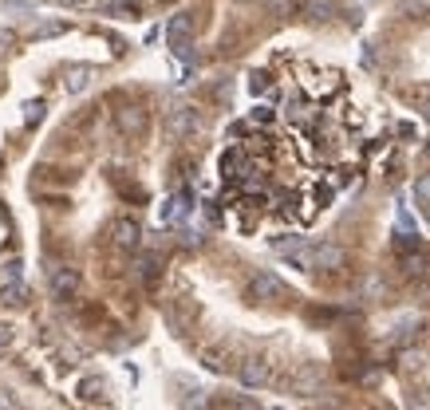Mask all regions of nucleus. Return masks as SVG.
Returning a JSON list of instances; mask_svg holds the SVG:
<instances>
[{"label":"nucleus","mask_w":430,"mask_h":410,"mask_svg":"<svg viewBox=\"0 0 430 410\" xmlns=\"http://www.w3.org/2000/svg\"><path fill=\"white\" fill-rule=\"evenodd\" d=\"M190 202H194V193H190V190H182V193H174V197H166V202H162V209H158L162 225H178V221H182L185 213L194 209Z\"/></svg>","instance_id":"1"},{"label":"nucleus","mask_w":430,"mask_h":410,"mask_svg":"<svg viewBox=\"0 0 430 410\" xmlns=\"http://www.w3.org/2000/svg\"><path fill=\"white\" fill-rule=\"evenodd\" d=\"M249 288H253V296H257V300H284V292H288V288H284V280L276 277V272H257Z\"/></svg>","instance_id":"2"},{"label":"nucleus","mask_w":430,"mask_h":410,"mask_svg":"<svg viewBox=\"0 0 430 410\" xmlns=\"http://www.w3.org/2000/svg\"><path fill=\"white\" fill-rule=\"evenodd\" d=\"M197 126H201V119H197V110H194V107H178V110H170V119H166V131H170V138L194 134Z\"/></svg>","instance_id":"3"},{"label":"nucleus","mask_w":430,"mask_h":410,"mask_svg":"<svg viewBox=\"0 0 430 410\" xmlns=\"http://www.w3.org/2000/svg\"><path fill=\"white\" fill-rule=\"evenodd\" d=\"M87 8H95L103 16H115V20H135L138 16L135 0H87Z\"/></svg>","instance_id":"4"},{"label":"nucleus","mask_w":430,"mask_h":410,"mask_svg":"<svg viewBox=\"0 0 430 410\" xmlns=\"http://www.w3.org/2000/svg\"><path fill=\"white\" fill-rule=\"evenodd\" d=\"M344 249H340V245H316V249H312V265L316 268H344Z\"/></svg>","instance_id":"5"},{"label":"nucleus","mask_w":430,"mask_h":410,"mask_svg":"<svg viewBox=\"0 0 430 410\" xmlns=\"http://www.w3.org/2000/svg\"><path fill=\"white\" fill-rule=\"evenodd\" d=\"M241 383L245 386H265L269 383V363L265 359H245L241 363Z\"/></svg>","instance_id":"6"},{"label":"nucleus","mask_w":430,"mask_h":410,"mask_svg":"<svg viewBox=\"0 0 430 410\" xmlns=\"http://www.w3.org/2000/svg\"><path fill=\"white\" fill-rule=\"evenodd\" d=\"M138 237H142V229H138V221L123 218L119 225H115V245H119V249H138Z\"/></svg>","instance_id":"7"},{"label":"nucleus","mask_w":430,"mask_h":410,"mask_svg":"<svg viewBox=\"0 0 430 410\" xmlns=\"http://www.w3.org/2000/svg\"><path fill=\"white\" fill-rule=\"evenodd\" d=\"M79 288V277H75L72 268H51V292H56V296H72V292Z\"/></svg>","instance_id":"8"},{"label":"nucleus","mask_w":430,"mask_h":410,"mask_svg":"<svg viewBox=\"0 0 430 410\" xmlns=\"http://www.w3.org/2000/svg\"><path fill=\"white\" fill-rule=\"evenodd\" d=\"M190 32H194V20H190V13L170 16V24H166V40H170V44H182V40H190Z\"/></svg>","instance_id":"9"},{"label":"nucleus","mask_w":430,"mask_h":410,"mask_svg":"<svg viewBox=\"0 0 430 410\" xmlns=\"http://www.w3.org/2000/svg\"><path fill=\"white\" fill-rule=\"evenodd\" d=\"M87 83H91V67H72V72L63 75V91H72V95L87 91Z\"/></svg>","instance_id":"10"},{"label":"nucleus","mask_w":430,"mask_h":410,"mask_svg":"<svg viewBox=\"0 0 430 410\" xmlns=\"http://www.w3.org/2000/svg\"><path fill=\"white\" fill-rule=\"evenodd\" d=\"M308 20H332L336 16V0H304Z\"/></svg>","instance_id":"11"},{"label":"nucleus","mask_w":430,"mask_h":410,"mask_svg":"<svg viewBox=\"0 0 430 410\" xmlns=\"http://www.w3.org/2000/svg\"><path fill=\"white\" fill-rule=\"evenodd\" d=\"M119 126H123V131H131V134H142L147 119H142V110H138V107H126V110H119Z\"/></svg>","instance_id":"12"},{"label":"nucleus","mask_w":430,"mask_h":410,"mask_svg":"<svg viewBox=\"0 0 430 410\" xmlns=\"http://www.w3.org/2000/svg\"><path fill=\"white\" fill-rule=\"evenodd\" d=\"M60 32H67L63 20H40V24H32V40H51V36H60Z\"/></svg>","instance_id":"13"},{"label":"nucleus","mask_w":430,"mask_h":410,"mask_svg":"<svg viewBox=\"0 0 430 410\" xmlns=\"http://www.w3.org/2000/svg\"><path fill=\"white\" fill-rule=\"evenodd\" d=\"M4 284H20V261H8V265L0 268V288Z\"/></svg>","instance_id":"14"},{"label":"nucleus","mask_w":430,"mask_h":410,"mask_svg":"<svg viewBox=\"0 0 430 410\" xmlns=\"http://www.w3.org/2000/svg\"><path fill=\"white\" fill-rule=\"evenodd\" d=\"M415 202L430 209V174H422V178L415 181Z\"/></svg>","instance_id":"15"},{"label":"nucleus","mask_w":430,"mask_h":410,"mask_svg":"<svg viewBox=\"0 0 430 410\" xmlns=\"http://www.w3.org/2000/svg\"><path fill=\"white\" fill-rule=\"evenodd\" d=\"M272 119H276V110H272V107H253V115H249L253 126H269Z\"/></svg>","instance_id":"16"},{"label":"nucleus","mask_w":430,"mask_h":410,"mask_svg":"<svg viewBox=\"0 0 430 410\" xmlns=\"http://www.w3.org/2000/svg\"><path fill=\"white\" fill-rule=\"evenodd\" d=\"M4 300H8V304H24L28 288H24V284H4Z\"/></svg>","instance_id":"17"},{"label":"nucleus","mask_w":430,"mask_h":410,"mask_svg":"<svg viewBox=\"0 0 430 410\" xmlns=\"http://www.w3.org/2000/svg\"><path fill=\"white\" fill-rule=\"evenodd\" d=\"M40 119H44V103H28V107H24V122L32 126V122H40Z\"/></svg>","instance_id":"18"},{"label":"nucleus","mask_w":430,"mask_h":410,"mask_svg":"<svg viewBox=\"0 0 430 410\" xmlns=\"http://www.w3.org/2000/svg\"><path fill=\"white\" fill-rule=\"evenodd\" d=\"M269 8H272V16H288L296 8V0H269Z\"/></svg>","instance_id":"19"},{"label":"nucleus","mask_w":430,"mask_h":410,"mask_svg":"<svg viewBox=\"0 0 430 410\" xmlns=\"http://www.w3.org/2000/svg\"><path fill=\"white\" fill-rule=\"evenodd\" d=\"M269 83H272V79H269V75H253V79H249V91H253V95H261V91H269Z\"/></svg>","instance_id":"20"},{"label":"nucleus","mask_w":430,"mask_h":410,"mask_svg":"<svg viewBox=\"0 0 430 410\" xmlns=\"http://www.w3.org/2000/svg\"><path fill=\"white\" fill-rule=\"evenodd\" d=\"M415 99L422 103V115L430 119V87H418V91H415Z\"/></svg>","instance_id":"21"},{"label":"nucleus","mask_w":430,"mask_h":410,"mask_svg":"<svg viewBox=\"0 0 430 410\" xmlns=\"http://www.w3.org/2000/svg\"><path fill=\"white\" fill-rule=\"evenodd\" d=\"M0 8H16V13H28L32 0H0Z\"/></svg>","instance_id":"22"},{"label":"nucleus","mask_w":430,"mask_h":410,"mask_svg":"<svg viewBox=\"0 0 430 410\" xmlns=\"http://www.w3.org/2000/svg\"><path fill=\"white\" fill-rule=\"evenodd\" d=\"M8 339H13V327H8V324H0V347H4Z\"/></svg>","instance_id":"23"},{"label":"nucleus","mask_w":430,"mask_h":410,"mask_svg":"<svg viewBox=\"0 0 430 410\" xmlns=\"http://www.w3.org/2000/svg\"><path fill=\"white\" fill-rule=\"evenodd\" d=\"M411 410H430V402H427V398H415V402H411Z\"/></svg>","instance_id":"24"},{"label":"nucleus","mask_w":430,"mask_h":410,"mask_svg":"<svg viewBox=\"0 0 430 410\" xmlns=\"http://www.w3.org/2000/svg\"><path fill=\"white\" fill-rule=\"evenodd\" d=\"M0 410H13V398L4 395V391H0Z\"/></svg>","instance_id":"25"},{"label":"nucleus","mask_w":430,"mask_h":410,"mask_svg":"<svg viewBox=\"0 0 430 410\" xmlns=\"http://www.w3.org/2000/svg\"><path fill=\"white\" fill-rule=\"evenodd\" d=\"M8 40H13V32H8V28H0V44H8Z\"/></svg>","instance_id":"26"},{"label":"nucleus","mask_w":430,"mask_h":410,"mask_svg":"<svg viewBox=\"0 0 430 410\" xmlns=\"http://www.w3.org/2000/svg\"><path fill=\"white\" fill-rule=\"evenodd\" d=\"M427 158H430V146H427Z\"/></svg>","instance_id":"27"},{"label":"nucleus","mask_w":430,"mask_h":410,"mask_svg":"<svg viewBox=\"0 0 430 410\" xmlns=\"http://www.w3.org/2000/svg\"><path fill=\"white\" fill-rule=\"evenodd\" d=\"M272 410H281V407H272Z\"/></svg>","instance_id":"28"},{"label":"nucleus","mask_w":430,"mask_h":410,"mask_svg":"<svg viewBox=\"0 0 430 410\" xmlns=\"http://www.w3.org/2000/svg\"><path fill=\"white\" fill-rule=\"evenodd\" d=\"M427 218H430V209H427Z\"/></svg>","instance_id":"29"}]
</instances>
